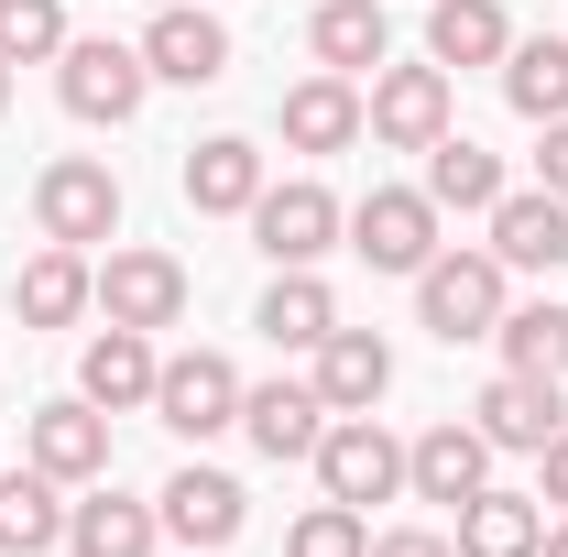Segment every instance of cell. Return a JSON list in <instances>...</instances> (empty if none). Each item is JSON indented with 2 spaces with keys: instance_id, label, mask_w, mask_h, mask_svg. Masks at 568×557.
Wrapping results in <instances>:
<instances>
[{
  "instance_id": "obj_1",
  "label": "cell",
  "mask_w": 568,
  "mask_h": 557,
  "mask_svg": "<svg viewBox=\"0 0 568 557\" xmlns=\"http://www.w3.org/2000/svg\"><path fill=\"white\" fill-rule=\"evenodd\" d=\"M33 230H44V241H67V252L121 241V175H110L99 153H55V164L33 175Z\"/></svg>"
},
{
  "instance_id": "obj_2",
  "label": "cell",
  "mask_w": 568,
  "mask_h": 557,
  "mask_svg": "<svg viewBox=\"0 0 568 557\" xmlns=\"http://www.w3.org/2000/svg\"><path fill=\"white\" fill-rule=\"evenodd\" d=\"M416 317H426V340H493L503 328V263L493 252H437L416 274Z\"/></svg>"
},
{
  "instance_id": "obj_3",
  "label": "cell",
  "mask_w": 568,
  "mask_h": 557,
  "mask_svg": "<svg viewBox=\"0 0 568 557\" xmlns=\"http://www.w3.org/2000/svg\"><path fill=\"white\" fill-rule=\"evenodd\" d=\"M142 88H153L142 44H110V33L77 44V33H67V55H55V99H67L77 121H110V132H121V121L142 110Z\"/></svg>"
},
{
  "instance_id": "obj_4",
  "label": "cell",
  "mask_w": 568,
  "mask_h": 557,
  "mask_svg": "<svg viewBox=\"0 0 568 557\" xmlns=\"http://www.w3.org/2000/svg\"><path fill=\"white\" fill-rule=\"evenodd\" d=\"M339 230H351V209H339L317 175H295V186H263V198H252V241H263V263H274V274H306Z\"/></svg>"
},
{
  "instance_id": "obj_5",
  "label": "cell",
  "mask_w": 568,
  "mask_h": 557,
  "mask_svg": "<svg viewBox=\"0 0 568 557\" xmlns=\"http://www.w3.org/2000/svg\"><path fill=\"white\" fill-rule=\"evenodd\" d=\"M351 252L372 274H426L437 263V198L426 186H372L351 209Z\"/></svg>"
},
{
  "instance_id": "obj_6",
  "label": "cell",
  "mask_w": 568,
  "mask_h": 557,
  "mask_svg": "<svg viewBox=\"0 0 568 557\" xmlns=\"http://www.w3.org/2000/svg\"><path fill=\"white\" fill-rule=\"evenodd\" d=\"M317 482H328V503H394V492H405V437L383 416H328Z\"/></svg>"
},
{
  "instance_id": "obj_7",
  "label": "cell",
  "mask_w": 568,
  "mask_h": 557,
  "mask_svg": "<svg viewBox=\"0 0 568 557\" xmlns=\"http://www.w3.org/2000/svg\"><path fill=\"white\" fill-rule=\"evenodd\" d=\"M186 295H197V284H186V263H175V252H110V263H99V317H110V328H142V340H153V328H175V317H186Z\"/></svg>"
},
{
  "instance_id": "obj_8",
  "label": "cell",
  "mask_w": 568,
  "mask_h": 557,
  "mask_svg": "<svg viewBox=\"0 0 568 557\" xmlns=\"http://www.w3.org/2000/svg\"><path fill=\"white\" fill-rule=\"evenodd\" d=\"M361 132L394 142V153H426V142L448 132V67H437V55H426V67H372Z\"/></svg>"
},
{
  "instance_id": "obj_9",
  "label": "cell",
  "mask_w": 568,
  "mask_h": 557,
  "mask_svg": "<svg viewBox=\"0 0 568 557\" xmlns=\"http://www.w3.org/2000/svg\"><path fill=\"white\" fill-rule=\"evenodd\" d=\"M153 416L175 426V437H219V426H241V372H230L219 350H175V361L153 372Z\"/></svg>"
},
{
  "instance_id": "obj_10",
  "label": "cell",
  "mask_w": 568,
  "mask_h": 557,
  "mask_svg": "<svg viewBox=\"0 0 568 557\" xmlns=\"http://www.w3.org/2000/svg\"><path fill=\"white\" fill-rule=\"evenodd\" d=\"M22 448H33V470H44V482H110V416H99L88 394H55V405H33Z\"/></svg>"
},
{
  "instance_id": "obj_11",
  "label": "cell",
  "mask_w": 568,
  "mask_h": 557,
  "mask_svg": "<svg viewBox=\"0 0 568 557\" xmlns=\"http://www.w3.org/2000/svg\"><path fill=\"white\" fill-rule=\"evenodd\" d=\"M142 67L175 77V88H219V77H230V22L197 11V0H164L153 33H142Z\"/></svg>"
},
{
  "instance_id": "obj_12",
  "label": "cell",
  "mask_w": 568,
  "mask_h": 557,
  "mask_svg": "<svg viewBox=\"0 0 568 557\" xmlns=\"http://www.w3.org/2000/svg\"><path fill=\"white\" fill-rule=\"evenodd\" d=\"M153 514H164V536H175V547H230V536H241V525H252V492L230 482V470H175V482L153 492Z\"/></svg>"
},
{
  "instance_id": "obj_13",
  "label": "cell",
  "mask_w": 568,
  "mask_h": 557,
  "mask_svg": "<svg viewBox=\"0 0 568 557\" xmlns=\"http://www.w3.org/2000/svg\"><path fill=\"white\" fill-rule=\"evenodd\" d=\"M470 426L493 437V448H547L568 426V394H558V372H503V383H481V405H470Z\"/></svg>"
},
{
  "instance_id": "obj_14",
  "label": "cell",
  "mask_w": 568,
  "mask_h": 557,
  "mask_svg": "<svg viewBox=\"0 0 568 557\" xmlns=\"http://www.w3.org/2000/svg\"><path fill=\"white\" fill-rule=\"evenodd\" d=\"M493 263H503V274H558V263H568V198H547V186H503V198H493Z\"/></svg>"
},
{
  "instance_id": "obj_15",
  "label": "cell",
  "mask_w": 568,
  "mask_h": 557,
  "mask_svg": "<svg viewBox=\"0 0 568 557\" xmlns=\"http://www.w3.org/2000/svg\"><path fill=\"white\" fill-rule=\"evenodd\" d=\"M306 383H317V405H328V416H372V405L394 394V350H383V328H328Z\"/></svg>"
},
{
  "instance_id": "obj_16",
  "label": "cell",
  "mask_w": 568,
  "mask_h": 557,
  "mask_svg": "<svg viewBox=\"0 0 568 557\" xmlns=\"http://www.w3.org/2000/svg\"><path fill=\"white\" fill-rule=\"evenodd\" d=\"M241 437L263 459H317V437H328L317 383H241Z\"/></svg>"
},
{
  "instance_id": "obj_17",
  "label": "cell",
  "mask_w": 568,
  "mask_h": 557,
  "mask_svg": "<svg viewBox=\"0 0 568 557\" xmlns=\"http://www.w3.org/2000/svg\"><path fill=\"white\" fill-rule=\"evenodd\" d=\"M493 482V437L481 426H426L416 448H405V492H426V503H470V492Z\"/></svg>"
},
{
  "instance_id": "obj_18",
  "label": "cell",
  "mask_w": 568,
  "mask_h": 557,
  "mask_svg": "<svg viewBox=\"0 0 568 557\" xmlns=\"http://www.w3.org/2000/svg\"><path fill=\"white\" fill-rule=\"evenodd\" d=\"M252 198H263V142L209 132L197 153H186V209L197 219H252Z\"/></svg>"
},
{
  "instance_id": "obj_19",
  "label": "cell",
  "mask_w": 568,
  "mask_h": 557,
  "mask_svg": "<svg viewBox=\"0 0 568 557\" xmlns=\"http://www.w3.org/2000/svg\"><path fill=\"white\" fill-rule=\"evenodd\" d=\"M153 372H164V361H153V340H142V328H99V340L77 350V394H88L99 416L153 405Z\"/></svg>"
},
{
  "instance_id": "obj_20",
  "label": "cell",
  "mask_w": 568,
  "mask_h": 557,
  "mask_svg": "<svg viewBox=\"0 0 568 557\" xmlns=\"http://www.w3.org/2000/svg\"><path fill=\"white\" fill-rule=\"evenodd\" d=\"M11 306H22V328H77V317L99 306V274H88V252L44 241V252L22 263V284H11Z\"/></svg>"
},
{
  "instance_id": "obj_21",
  "label": "cell",
  "mask_w": 568,
  "mask_h": 557,
  "mask_svg": "<svg viewBox=\"0 0 568 557\" xmlns=\"http://www.w3.org/2000/svg\"><path fill=\"white\" fill-rule=\"evenodd\" d=\"M306 44H317V67H328V77L394 67V22H383V0H317V22H306Z\"/></svg>"
},
{
  "instance_id": "obj_22",
  "label": "cell",
  "mask_w": 568,
  "mask_h": 557,
  "mask_svg": "<svg viewBox=\"0 0 568 557\" xmlns=\"http://www.w3.org/2000/svg\"><path fill=\"white\" fill-rule=\"evenodd\" d=\"M536 536H547V503L536 492H470L459 503V557H536Z\"/></svg>"
},
{
  "instance_id": "obj_23",
  "label": "cell",
  "mask_w": 568,
  "mask_h": 557,
  "mask_svg": "<svg viewBox=\"0 0 568 557\" xmlns=\"http://www.w3.org/2000/svg\"><path fill=\"white\" fill-rule=\"evenodd\" d=\"M426 55H437V67H503V55H514L503 0H426Z\"/></svg>"
},
{
  "instance_id": "obj_24",
  "label": "cell",
  "mask_w": 568,
  "mask_h": 557,
  "mask_svg": "<svg viewBox=\"0 0 568 557\" xmlns=\"http://www.w3.org/2000/svg\"><path fill=\"white\" fill-rule=\"evenodd\" d=\"M284 142H295V153H351V142H361V88H351V77L284 88Z\"/></svg>"
},
{
  "instance_id": "obj_25",
  "label": "cell",
  "mask_w": 568,
  "mask_h": 557,
  "mask_svg": "<svg viewBox=\"0 0 568 557\" xmlns=\"http://www.w3.org/2000/svg\"><path fill=\"white\" fill-rule=\"evenodd\" d=\"M153 536H164V514L132 503V492H88V503L67 514V547L77 557H153Z\"/></svg>"
},
{
  "instance_id": "obj_26",
  "label": "cell",
  "mask_w": 568,
  "mask_h": 557,
  "mask_svg": "<svg viewBox=\"0 0 568 557\" xmlns=\"http://www.w3.org/2000/svg\"><path fill=\"white\" fill-rule=\"evenodd\" d=\"M67 482H44V470H0V557H44L67 547Z\"/></svg>"
},
{
  "instance_id": "obj_27",
  "label": "cell",
  "mask_w": 568,
  "mask_h": 557,
  "mask_svg": "<svg viewBox=\"0 0 568 557\" xmlns=\"http://www.w3.org/2000/svg\"><path fill=\"white\" fill-rule=\"evenodd\" d=\"M503 99H514V121H568V33H536V44H514L503 55Z\"/></svg>"
},
{
  "instance_id": "obj_28",
  "label": "cell",
  "mask_w": 568,
  "mask_h": 557,
  "mask_svg": "<svg viewBox=\"0 0 568 557\" xmlns=\"http://www.w3.org/2000/svg\"><path fill=\"white\" fill-rule=\"evenodd\" d=\"M426 198H437V219H448V209H481V219H493L503 153H481V142H459V132H437V142H426Z\"/></svg>"
},
{
  "instance_id": "obj_29",
  "label": "cell",
  "mask_w": 568,
  "mask_h": 557,
  "mask_svg": "<svg viewBox=\"0 0 568 557\" xmlns=\"http://www.w3.org/2000/svg\"><path fill=\"white\" fill-rule=\"evenodd\" d=\"M274 350H317L328 328H339V306H328V284L317 274H274V295H263V317H252Z\"/></svg>"
},
{
  "instance_id": "obj_30",
  "label": "cell",
  "mask_w": 568,
  "mask_h": 557,
  "mask_svg": "<svg viewBox=\"0 0 568 557\" xmlns=\"http://www.w3.org/2000/svg\"><path fill=\"white\" fill-rule=\"evenodd\" d=\"M503 372H568V306H503Z\"/></svg>"
},
{
  "instance_id": "obj_31",
  "label": "cell",
  "mask_w": 568,
  "mask_h": 557,
  "mask_svg": "<svg viewBox=\"0 0 568 557\" xmlns=\"http://www.w3.org/2000/svg\"><path fill=\"white\" fill-rule=\"evenodd\" d=\"M67 55V0H0V67Z\"/></svg>"
},
{
  "instance_id": "obj_32",
  "label": "cell",
  "mask_w": 568,
  "mask_h": 557,
  "mask_svg": "<svg viewBox=\"0 0 568 557\" xmlns=\"http://www.w3.org/2000/svg\"><path fill=\"white\" fill-rule=\"evenodd\" d=\"M284 557H372V525H361V503H317V514H295Z\"/></svg>"
},
{
  "instance_id": "obj_33",
  "label": "cell",
  "mask_w": 568,
  "mask_h": 557,
  "mask_svg": "<svg viewBox=\"0 0 568 557\" xmlns=\"http://www.w3.org/2000/svg\"><path fill=\"white\" fill-rule=\"evenodd\" d=\"M372 557H459V536H426V525H394V536H372Z\"/></svg>"
},
{
  "instance_id": "obj_34",
  "label": "cell",
  "mask_w": 568,
  "mask_h": 557,
  "mask_svg": "<svg viewBox=\"0 0 568 557\" xmlns=\"http://www.w3.org/2000/svg\"><path fill=\"white\" fill-rule=\"evenodd\" d=\"M536 503H558V514H568V426L536 448Z\"/></svg>"
},
{
  "instance_id": "obj_35",
  "label": "cell",
  "mask_w": 568,
  "mask_h": 557,
  "mask_svg": "<svg viewBox=\"0 0 568 557\" xmlns=\"http://www.w3.org/2000/svg\"><path fill=\"white\" fill-rule=\"evenodd\" d=\"M536 186L568 198V121H547V153H536Z\"/></svg>"
},
{
  "instance_id": "obj_36",
  "label": "cell",
  "mask_w": 568,
  "mask_h": 557,
  "mask_svg": "<svg viewBox=\"0 0 568 557\" xmlns=\"http://www.w3.org/2000/svg\"><path fill=\"white\" fill-rule=\"evenodd\" d=\"M536 557H568V514H558V525H547V536H536Z\"/></svg>"
},
{
  "instance_id": "obj_37",
  "label": "cell",
  "mask_w": 568,
  "mask_h": 557,
  "mask_svg": "<svg viewBox=\"0 0 568 557\" xmlns=\"http://www.w3.org/2000/svg\"><path fill=\"white\" fill-rule=\"evenodd\" d=\"M0 110H11V67H0Z\"/></svg>"
},
{
  "instance_id": "obj_38",
  "label": "cell",
  "mask_w": 568,
  "mask_h": 557,
  "mask_svg": "<svg viewBox=\"0 0 568 557\" xmlns=\"http://www.w3.org/2000/svg\"><path fill=\"white\" fill-rule=\"evenodd\" d=\"M153 11H164V0H153Z\"/></svg>"
}]
</instances>
